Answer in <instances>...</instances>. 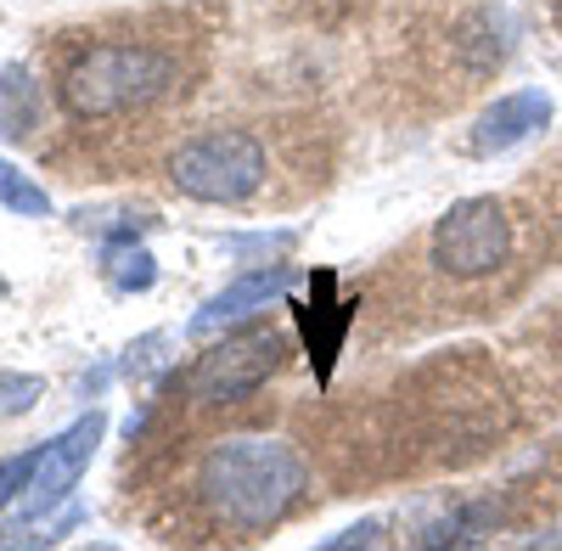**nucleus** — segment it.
I'll list each match as a JSON object with an SVG mask.
<instances>
[{
    "instance_id": "nucleus-1",
    "label": "nucleus",
    "mask_w": 562,
    "mask_h": 551,
    "mask_svg": "<svg viewBox=\"0 0 562 551\" xmlns=\"http://www.w3.org/2000/svg\"><path fill=\"white\" fill-rule=\"evenodd\" d=\"M304 462L293 445L281 439H259V434H237V439H220L203 468H198V495L203 507L225 524V529H243V535H265L281 518L293 513V501L304 490Z\"/></svg>"
},
{
    "instance_id": "nucleus-2",
    "label": "nucleus",
    "mask_w": 562,
    "mask_h": 551,
    "mask_svg": "<svg viewBox=\"0 0 562 551\" xmlns=\"http://www.w3.org/2000/svg\"><path fill=\"white\" fill-rule=\"evenodd\" d=\"M169 85H175V57L140 40H113L74 57V68L63 74V108L85 124H102L153 108Z\"/></svg>"
},
{
    "instance_id": "nucleus-3",
    "label": "nucleus",
    "mask_w": 562,
    "mask_h": 551,
    "mask_svg": "<svg viewBox=\"0 0 562 551\" xmlns=\"http://www.w3.org/2000/svg\"><path fill=\"white\" fill-rule=\"evenodd\" d=\"M265 142L254 130H203L192 142H180L175 158H169V180L180 198L192 203H248L259 187H265Z\"/></svg>"
},
{
    "instance_id": "nucleus-4",
    "label": "nucleus",
    "mask_w": 562,
    "mask_h": 551,
    "mask_svg": "<svg viewBox=\"0 0 562 551\" xmlns=\"http://www.w3.org/2000/svg\"><path fill=\"white\" fill-rule=\"evenodd\" d=\"M428 259L450 282H479L512 259V220L495 198H461L434 220Z\"/></svg>"
},
{
    "instance_id": "nucleus-5",
    "label": "nucleus",
    "mask_w": 562,
    "mask_h": 551,
    "mask_svg": "<svg viewBox=\"0 0 562 551\" xmlns=\"http://www.w3.org/2000/svg\"><path fill=\"white\" fill-rule=\"evenodd\" d=\"M281 355H288V338L270 333V327L214 338L192 360V372H186V394H192L198 405H243L276 378Z\"/></svg>"
},
{
    "instance_id": "nucleus-6",
    "label": "nucleus",
    "mask_w": 562,
    "mask_h": 551,
    "mask_svg": "<svg viewBox=\"0 0 562 551\" xmlns=\"http://www.w3.org/2000/svg\"><path fill=\"white\" fill-rule=\"evenodd\" d=\"M102 434H108V417L90 411V417H79L74 428H63L52 445H40V468H34V484L23 495V518H45L52 507H63V501L74 495V484L85 479Z\"/></svg>"
},
{
    "instance_id": "nucleus-7",
    "label": "nucleus",
    "mask_w": 562,
    "mask_h": 551,
    "mask_svg": "<svg viewBox=\"0 0 562 551\" xmlns=\"http://www.w3.org/2000/svg\"><path fill=\"white\" fill-rule=\"evenodd\" d=\"M288 282H293L288 265H265V270L237 276V282L220 288L192 321H186V338H220L225 327H243V321H254L259 310H270L281 293H288Z\"/></svg>"
},
{
    "instance_id": "nucleus-8",
    "label": "nucleus",
    "mask_w": 562,
    "mask_h": 551,
    "mask_svg": "<svg viewBox=\"0 0 562 551\" xmlns=\"http://www.w3.org/2000/svg\"><path fill=\"white\" fill-rule=\"evenodd\" d=\"M551 119V97L540 85L529 90H506V97H495L479 119H473V135H467V147H473L479 158H495V153H512L524 147L535 130H546Z\"/></svg>"
},
{
    "instance_id": "nucleus-9",
    "label": "nucleus",
    "mask_w": 562,
    "mask_h": 551,
    "mask_svg": "<svg viewBox=\"0 0 562 551\" xmlns=\"http://www.w3.org/2000/svg\"><path fill=\"white\" fill-rule=\"evenodd\" d=\"M333 293H338L333 270H321L315 276V299L299 310V327H304V344H310V360H315L321 378L333 372V360L344 349V333H349V321H355V304H338Z\"/></svg>"
},
{
    "instance_id": "nucleus-10",
    "label": "nucleus",
    "mask_w": 562,
    "mask_h": 551,
    "mask_svg": "<svg viewBox=\"0 0 562 551\" xmlns=\"http://www.w3.org/2000/svg\"><path fill=\"white\" fill-rule=\"evenodd\" d=\"M495 518H501L495 501H467V507H456V513L434 518L428 529L416 535V546H467V540H479Z\"/></svg>"
},
{
    "instance_id": "nucleus-11",
    "label": "nucleus",
    "mask_w": 562,
    "mask_h": 551,
    "mask_svg": "<svg viewBox=\"0 0 562 551\" xmlns=\"http://www.w3.org/2000/svg\"><path fill=\"white\" fill-rule=\"evenodd\" d=\"M108 282H113L119 293H147V288L158 282V265H153V254L140 248L135 237H124V243L108 248Z\"/></svg>"
},
{
    "instance_id": "nucleus-12",
    "label": "nucleus",
    "mask_w": 562,
    "mask_h": 551,
    "mask_svg": "<svg viewBox=\"0 0 562 551\" xmlns=\"http://www.w3.org/2000/svg\"><path fill=\"white\" fill-rule=\"evenodd\" d=\"M0 209H12L23 220H45L52 214V192H45L34 175H23L12 158H0Z\"/></svg>"
},
{
    "instance_id": "nucleus-13",
    "label": "nucleus",
    "mask_w": 562,
    "mask_h": 551,
    "mask_svg": "<svg viewBox=\"0 0 562 551\" xmlns=\"http://www.w3.org/2000/svg\"><path fill=\"white\" fill-rule=\"evenodd\" d=\"M34 468H40V445L0 462V513H7V507H23V495H29V484H34Z\"/></svg>"
},
{
    "instance_id": "nucleus-14",
    "label": "nucleus",
    "mask_w": 562,
    "mask_h": 551,
    "mask_svg": "<svg viewBox=\"0 0 562 551\" xmlns=\"http://www.w3.org/2000/svg\"><path fill=\"white\" fill-rule=\"evenodd\" d=\"M34 400H45V383L29 378V372H0V423L23 417V411H34Z\"/></svg>"
},
{
    "instance_id": "nucleus-15",
    "label": "nucleus",
    "mask_w": 562,
    "mask_h": 551,
    "mask_svg": "<svg viewBox=\"0 0 562 551\" xmlns=\"http://www.w3.org/2000/svg\"><path fill=\"white\" fill-rule=\"evenodd\" d=\"M383 535V524H360V529H344V535H333V540H326V551H338V546H355V540H378Z\"/></svg>"
},
{
    "instance_id": "nucleus-16",
    "label": "nucleus",
    "mask_w": 562,
    "mask_h": 551,
    "mask_svg": "<svg viewBox=\"0 0 562 551\" xmlns=\"http://www.w3.org/2000/svg\"><path fill=\"white\" fill-rule=\"evenodd\" d=\"M0 299H7V276H0Z\"/></svg>"
}]
</instances>
